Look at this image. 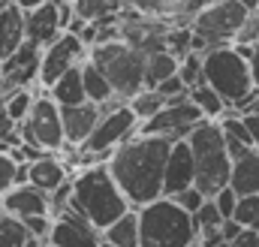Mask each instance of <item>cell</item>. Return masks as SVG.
Segmentation results:
<instances>
[{
  "mask_svg": "<svg viewBox=\"0 0 259 247\" xmlns=\"http://www.w3.org/2000/svg\"><path fill=\"white\" fill-rule=\"evenodd\" d=\"M172 145L175 142H169L163 136L136 133L124 145H118L115 154L109 157V169H112L115 181L121 184V190L127 193L133 208H142L163 196L166 163H169Z\"/></svg>",
  "mask_w": 259,
  "mask_h": 247,
  "instance_id": "cell-1",
  "label": "cell"
},
{
  "mask_svg": "<svg viewBox=\"0 0 259 247\" xmlns=\"http://www.w3.org/2000/svg\"><path fill=\"white\" fill-rule=\"evenodd\" d=\"M69 208L78 211L84 220H91L97 229H106L118 217H124L133 205H130L127 193L121 190V184L115 181L109 163H94L72 175Z\"/></svg>",
  "mask_w": 259,
  "mask_h": 247,
  "instance_id": "cell-2",
  "label": "cell"
},
{
  "mask_svg": "<svg viewBox=\"0 0 259 247\" xmlns=\"http://www.w3.org/2000/svg\"><path fill=\"white\" fill-rule=\"evenodd\" d=\"M190 148H193V160H196V187L205 193V196H214L220 193L223 187L229 184L232 178V154H229V145H226V133L220 121H205L196 127L193 133L187 136Z\"/></svg>",
  "mask_w": 259,
  "mask_h": 247,
  "instance_id": "cell-3",
  "label": "cell"
},
{
  "mask_svg": "<svg viewBox=\"0 0 259 247\" xmlns=\"http://www.w3.org/2000/svg\"><path fill=\"white\" fill-rule=\"evenodd\" d=\"M136 211L142 226V247H187L199 238L193 214L184 211L172 196H160Z\"/></svg>",
  "mask_w": 259,
  "mask_h": 247,
  "instance_id": "cell-4",
  "label": "cell"
},
{
  "mask_svg": "<svg viewBox=\"0 0 259 247\" xmlns=\"http://www.w3.org/2000/svg\"><path fill=\"white\" fill-rule=\"evenodd\" d=\"M88 61L97 63L106 78L112 81L115 94L121 100L136 97L145 85V66H148V55L139 52L136 46H130L127 39H112V43H97L88 49Z\"/></svg>",
  "mask_w": 259,
  "mask_h": 247,
  "instance_id": "cell-5",
  "label": "cell"
},
{
  "mask_svg": "<svg viewBox=\"0 0 259 247\" xmlns=\"http://www.w3.org/2000/svg\"><path fill=\"white\" fill-rule=\"evenodd\" d=\"M202 66H205V81L235 109L256 85L250 75V61L229 43V46H217L208 49L202 55Z\"/></svg>",
  "mask_w": 259,
  "mask_h": 247,
  "instance_id": "cell-6",
  "label": "cell"
},
{
  "mask_svg": "<svg viewBox=\"0 0 259 247\" xmlns=\"http://www.w3.org/2000/svg\"><path fill=\"white\" fill-rule=\"evenodd\" d=\"M139 115L130 109V103H121L109 112H103V118L97 124L94 136L78 148V160L81 166H94V163H109V157L115 154L118 145H124L127 139H133L139 133Z\"/></svg>",
  "mask_w": 259,
  "mask_h": 247,
  "instance_id": "cell-7",
  "label": "cell"
},
{
  "mask_svg": "<svg viewBox=\"0 0 259 247\" xmlns=\"http://www.w3.org/2000/svg\"><path fill=\"white\" fill-rule=\"evenodd\" d=\"M247 6L241 0H211L193 18V52H208L217 46H229L247 18Z\"/></svg>",
  "mask_w": 259,
  "mask_h": 247,
  "instance_id": "cell-8",
  "label": "cell"
},
{
  "mask_svg": "<svg viewBox=\"0 0 259 247\" xmlns=\"http://www.w3.org/2000/svg\"><path fill=\"white\" fill-rule=\"evenodd\" d=\"M18 130H21V139H24L27 145H39V148L49 151V154H61L66 148L61 103H58L49 91L36 94L30 115L18 124Z\"/></svg>",
  "mask_w": 259,
  "mask_h": 247,
  "instance_id": "cell-9",
  "label": "cell"
},
{
  "mask_svg": "<svg viewBox=\"0 0 259 247\" xmlns=\"http://www.w3.org/2000/svg\"><path fill=\"white\" fill-rule=\"evenodd\" d=\"M202 121H205L202 109L196 106L190 97H184V100L166 103V109H163V112H157L154 118L142 121L139 133L163 136V139H169V142H181V139H187V136H190Z\"/></svg>",
  "mask_w": 259,
  "mask_h": 247,
  "instance_id": "cell-10",
  "label": "cell"
},
{
  "mask_svg": "<svg viewBox=\"0 0 259 247\" xmlns=\"http://www.w3.org/2000/svg\"><path fill=\"white\" fill-rule=\"evenodd\" d=\"M88 61V46L78 33L72 30H64L52 46L42 49V63H39V88L49 91L66 69L78 66V63Z\"/></svg>",
  "mask_w": 259,
  "mask_h": 247,
  "instance_id": "cell-11",
  "label": "cell"
},
{
  "mask_svg": "<svg viewBox=\"0 0 259 247\" xmlns=\"http://www.w3.org/2000/svg\"><path fill=\"white\" fill-rule=\"evenodd\" d=\"M39 63H42V46L24 39L6 61L0 63V72H3L0 91L3 94H12V91L39 85Z\"/></svg>",
  "mask_w": 259,
  "mask_h": 247,
  "instance_id": "cell-12",
  "label": "cell"
},
{
  "mask_svg": "<svg viewBox=\"0 0 259 247\" xmlns=\"http://www.w3.org/2000/svg\"><path fill=\"white\" fill-rule=\"evenodd\" d=\"M49 244L52 247H103V229H97L78 211L66 208L64 214L55 217Z\"/></svg>",
  "mask_w": 259,
  "mask_h": 247,
  "instance_id": "cell-13",
  "label": "cell"
},
{
  "mask_svg": "<svg viewBox=\"0 0 259 247\" xmlns=\"http://www.w3.org/2000/svg\"><path fill=\"white\" fill-rule=\"evenodd\" d=\"M64 33V18H61V0H46L36 9L24 12V39L36 46H52Z\"/></svg>",
  "mask_w": 259,
  "mask_h": 247,
  "instance_id": "cell-14",
  "label": "cell"
},
{
  "mask_svg": "<svg viewBox=\"0 0 259 247\" xmlns=\"http://www.w3.org/2000/svg\"><path fill=\"white\" fill-rule=\"evenodd\" d=\"M211 0H127L130 9L157 15L166 24H193V18L208 6Z\"/></svg>",
  "mask_w": 259,
  "mask_h": 247,
  "instance_id": "cell-15",
  "label": "cell"
},
{
  "mask_svg": "<svg viewBox=\"0 0 259 247\" xmlns=\"http://www.w3.org/2000/svg\"><path fill=\"white\" fill-rule=\"evenodd\" d=\"M61 115H64V133H66V148H81L97 124L103 118V109L97 103H78V106H61Z\"/></svg>",
  "mask_w": 259,
  "mask_h": 247,
  "instance_id": "cell-16",
  "label": "cell"
},
{
  "mask_svg": "<svg viewBox=\"0 0 259 247\" xmlns=\"http://www.w3.org/2000/svg\"><path fill=\"white\" fill-rule=\"evenodd\" d=\"M196 184V160H193V148L187 139L172 145L169 163H166V181H163V196H175L181 190Z\"/></svg>",
  "mask_w": 259,
  "mask_h": 247,
  "instance_id": "cell-17",
  "label": "cell"
},
{
  "mask_svg": "<svg viewBox=\"0 0 259 247\" xmlns=\"http://www.w3.org/2000/svg\"><path fill=\"white\" fill-rule=\"evenodd\" d=\"M3 211L12 217H33V214H52V196L46 190L33 184H15L3 199H0ZM55 217V214H52Z\"/></svg>",
  "mask_w": 259,
  "mask_h": 247,
  "instance_id": "cell-18",
  "label": "cell"
},
{
  "mask_svg": "<svg viewBox=\"0 0 259 247\" xmlns=\"http://www.w3.org/2000/svg\"><path fill=\"white\" fill-rule=\"evenodd\" d=\"M69 178V166L61 154H46L39 160L30 163V184L46 190V193H55L58 187H64Z\"/></svg>",
  "mask_w": 259,
  "mask_h": 247,
  "instance_id": "cell-19",
  "label": "cell"
},
{
  "mask_svg": "<svg viewBox=\"0 0 259 247\" xmlns=\"http://www.w3.org/2000/svg\"><path fill=\"white\" fill-rule=\"evenodd\" d=\"M21 43H24V12L15 3H9L6 9H0V63Z\"/></svg>",
  "mask_w": 259,
  "mask_h": 247,
  "instance_id": "cell-20",
  "label": "cell"
},
{
  "mask_svg": "<svg viewBox=\"0 0 259 247\" xmlns=\"http://www.w3.org/2000/svg\"><path fill=\"white\" fill-rule=\"evenodd\" d=\"M229 187L238 196H253V193H259V148H250L244 157H238L232 163Z\"/></svg>",
  "mask_w": 259,
  "mask_h": 247,
  "instance_id": "cell-21",
  "label": "cell"
},
{
  "mask_svg": "<svg viewBox=\"0 0 259 247\" xmlns=\"http://www.w3.org/2000/svg\"><path fill=\"white\" fill-rule=\"evenodd\" d=\"M103 238L112 247H142V226H139V211L130 208L124 217H118L112 226L103 229Z\"/></svg>",
  "mask_w": 259,
  "mask_h": 247,
  "instance_id": "cell-22",
  "label": "cell"
},
{
  "mask_svg": "<svg viewBox=\"0 0 259 247\" xmlns=\"http://www.w3.org/2000/svg\"><path fill=\"white\" fill-rule=\"evenodd\" d=\"M49 94L61 103V106H78V103H88V94H84V75H81V63L66 69L64 75L49 88Z\"/></svg>",
  "mask_w": 259,
  "mask_h": 247,
  "instance_id": "cell-23",
  "label": "cell"
},
{
  "mask_svg": "<svg viewBox=\"0 0 259 247\" xmlns=\"http://www.w3.org/2000/svg\"><path fill=\"white\" fill-rule=\"evenodd\" d=\"M81 75H84V94H88V100H91V103L106 106L109 100H115V97H118V94H115V88H112V81L106 78V72H103L97 63L84 61V63H81Z\"/></svg>",
  "mask_w": 259,
  "mask_h": 247,
  "instance_id": "cell-24",
  "label": "cell"
},
{
  "mask_svg": "<svg viewBox=\"0 0 259 247\" xmlns=\"http://www.w3.org/2000/svg\"><path fill=\"white\" fill-rule=\"evenodd\" d=\"M190 100L202 109V115H205V118H211V121H220V118L232 109V106H229V103H226V100H223L211 85H208V81H199L196 88H190Z\"/></svg>",
  "mask_w": 259,
  "mask_h": 247,
  "instance_id": "cell-25",
  "label": "cell"
},
{
  "mask_svg": "<svg viewBox=\"0 0 259 247\" xmlns=\"http://www.w3.org/2000/svg\"><path fill=\"white\" fill-rule=\"evenodd\" d=\"M178 66H181V58H178V55H172L169 49L148 55V66H145V85H148V88H157L160 81H166L169 75H175V72H178Z\"/></svg>",
  "mask_w": 259,
  "mask_h": 247,
  "instance_id": "cell-26",
  "label": "cell"
},
{
  "mask_svg": "<svg viewBox=\"0 0 259 247\" xmlns=\"http://www.w3.org/2000/svg\"><path fill=\"white\" fill-rule=\"evenodd\" d=\"M72 9L84 21H100V18H115L127 9V0H72Z\"/></svg>",
  "mask_w": 259,
  "mask_h": 247,
  "instance_id": "cell-27",
  "label": "cell"
},
{
  "mask_svg": "<svg viewBox=\"0 0 259 247\" xmlns=\"http://www.w3.org/2000/svg\"><path fill=\"white\" fill-rule=\"evenodd\" d=\"M166 97L157 91V88H142L136 97H130V109L139 115V121H148V118H154L157 112H163L166 109Z\"/></svg>",
  "mask_w": 259,
  "mask_h": 247,
  "instance_id": "cell-28",
  "label": "cell"
},
{
  "mask_svg": "<svg viewBox=\"0 0 259 247\" xmlns=\"http://www.w3.org/2000/svg\"><path fill=\"white\" fill-rule=\"evenodd\" d=\"M33 238V232L27 229V223L21 217H12L3 211L0 217V247H24Z\"/></svg>",
  "mask_w": 259,
  "mask_h": 247,
  "instance_id": "cell-29",
  "label": "cell"
},
{
  "mask_svg": "<svg viewBox=\"0 0 259 247\" xmlns=\"http://www.w3.org/2000/svg\"><path fill=\"white\" fill-rule=\"evenodd\" d=\"M166 49L178 58L193 52V24H169L166 30Z\"/></svg>",
  "mask_w": 259,
  "mask_h": 247,
  "instance_id": "cell-30",
  "label": "cell"
},
{
  "mask_svg": "<svg viewBox=\"0 0 259 247\" xmlns=\"http://www.w3.org/2000/svg\"><path fill=\"white\" fill-rule=\"evenodd\" d=\"M193 223H196V232H208V229H220V226L226 223V217H223V211L217 208V202L208 196L205 205L193 214Z\"/></svg>",
  "mask_w": 259,
  "mask_h": 247,
  "instance_id": "cell-31",
  "label": "cell"
},
{
  "mask_svg": "<svg viewBox=\"0 0 259 247\" xmlns=\"http://www.w3.org/2000/svg\"><path fill=\"white\" fill-rule=\"evenodd\" d=\"M33 100H36V94H33L30 88L12 91V94H6V112H9L15 121L21 124L27 115H30V109H33Z\"/></svg>",
  "mask_w": 259,
  "mask_h": 247,
  "instance_id": "cell-32",
  "label": "cell"
},
{
  "mask_svg": "<svg viewBox=\"0 0 259 247\" xmlns=\"http://www.w3.org/2000/svg\"><path fill=\"white\" fill-rule=\"evenodd\" d=\"M178 75L184 78L187 88H196L199 81H205V66H202V52H190L181 58V66H178Z\"/></svg>",
  "mask_w": 259,
  "mask_h": 247,
  "instance_id": "cell-33",
  "label": "cell"
},
{
  "mask_svg": "<svg viewBox=\"0 0 259 247\" xmlns=\"http://www.w3.org/2000/svg\"><path fill=\"white\" fill-rule=\"evenodd\" d=\"M18 160L9 154V151H0V199L18 184Z\"/></svg>",
  "mask_w": 259,
  "mask_h": 247,
  "instance_id": "cell-34",
  "label": "cell"
},
{
  "mask_svg": "<svg viewBox=\"0 0 259 247\" xmlns=\"http://www.w3.org/2000/svg\"><path fill=\"white\" fill-rule=\"evenodd\" d=\"M259 214V193L253 196H238V208H235V220L241 223V226H253V220H256Z\"/></svg>",
  "mask_w": 259,
  "mask_h": 247,
  "instance_id": "cell-35",
  "label": "cell"
},
{
  "mask_svg": "<svg viewBox=\"0 0 259 247\" xmlns=\"http://www.w3.org/2000/svg\"><path fill=\"white\" fill-rule=\"evenodd\" d=\"M232 43H238V46H256L259 43V12H250L241 21V27H238V33H235Z\"/></svg>",
  "mask_w": 259,
  "mask_h": 247,
  "instance_id": "cell-36",
  "label": "cell"
},
{
  "mask_svg": "<svg viewBox=\"0 0 259 247\" xmlns=\"http://www.w3.org/2000/svg\"><path fill=\"white\" fill-rule=\"evenodd\" d=\"M157 91H160V94H163V97H166L169 103H175V100H184V97H190V88L184 85V78H181L178 72H175V75H169L166 81H160V85H157Z\"/></svg>",
  "mask_w": 259,
  "mask_h": 247,
  "instance_id": "cell-37",
  "label": "cell"
},
{
  "mask_svg": "<svg viewBox=\"0 0 259 247\" xmlns=\"http://www.w3.org/2000/svg\"><path fill=\"white\" fill-rule=\"evenodd\" d=\"M172 199H175V202H178V205H181L184 211L196 214V211H199V208L205 205V199H208V196H205V193H202V190H199V187L193 184V187H187V190H181V193H175Z\"/></svg>",
  "mask_w": 259,
  "mask_h": 247,
  "instance_id": "cell-38",
  "label": "cell"
},
{
  "mask_svg": "<svg viewBox=\"0 0 259 247\" xmlns=\"http://www.w3.org/2000/svg\"><path fill=\"white\" fill-rule=\"evenodd\" d=\"M211 199L217 202V208L223 211V217H226V220H229V217H235V208H238V193H235L229 184L223 187L220 193H214Z\"/></svg>",
  "mask_w": 259,
  "mask_h": 247,
  "instance_id": "cell-39",
  "label": "cell"
},
{
  "mask_svg": "<svg viewBox=\"0 0 259 247\" xmlns=\"http://www.w3.org/2000/svg\"><path fill=\"white\" fill-rule=\"evenodd\" d=\"M235 112H238V115H256L259 112V85L244 97V100H241V103H238V106H235Z\"/></svg>",
  "mask_w": 259,
  "mask_h": 247,
  "instance_id": "cell-40",
  "label": "cell"
},
{
  "mask_svg": "<svg viewBox=\"0 0 259 247\" xmlns=\"http://www.w3.org/2000/svg\"><path fill=\"white\" fill-rule=\"evenodd\" d=\"M244 229H247V226H241V223H238L235 217H229V220L223 223V235H226V241H229V244H232V241H235V238H238V235H241Z\"/></svg>",
  "mask_w": 259,
  "mask_h": 247,
  "instance_id": "cell-41",
  "label": "cell"
},
{
  "mask_svg": "<svg viewBox=\"0 0 259 247\" xmlns=\"http://www.w3.org/2000/svg\"><path fill=\"white\" fill-rule=\"evenodd\" d=\"M232 244L235 247H259V229H244Z\"/></svg>",
  "mask_w": 259,
  "mask_h": 247,
  "instance_id": "cell-42",
  "label": "cell"
},
{
  "mask_svg": "<svg viewBox=\"0 0 259 247\" xmlns=\"http://www.w3.org/2000/svg\"><path fill=\"white\" fill-rule=\"evenodd\" d=\"M244 121L250 127V136H253V148H259V112L256 115H244Z\"/></svg>",
  "mask_w": 259,
  "mask_h": 247,
  "instance_id": "cell-43",
  "label": "cell"
},
{
  "mask_svg": "<svg viewBox=\"0 0 259 247\" xmlns=\"http://www.w3.org/2000/svg\"><path fill=\"white\" fill-rule=\"evenodd\" d=\"M12 3H15L21 12H27V9H36V6H42L46 0H12Z\"/></svg>",
  "mask_w": 259,
  "mask_h": 247,
  "instance_id": "cell-44",
  "label": "cell"
},
{
  "mask_svg": "<svg viewBox=\"0 0 259 247\" xmlns=\"http://www.w3.org/2000/svg\"><path fill=\"white\" fill-rule=\"evenodd\" d=\"M250 75H253V85H259V52L253 49V58H250Z\"/></svg>",
  "mask_w": 259,
  "mask_h": 247,
  "instance_id": "cell-45",
  "label": "cell"
},
{
  "mask_svg": "<svg viewBox=\"0 0 259 247\" xmlns=\"http://www.w3.org/2000/svg\"><path fill=\"white\" fill-rule=\"evenodd\" d=\"M24 247H49V241H46V238H36V235H33V238H30V241H27Z\"/></svg>",
  "mask_w": 259,
  "mask_h": 247,
  "instance_id": "cell-46",
  "label": "cell"
},
{
  "mask_svg": "<svg viewBox=\"0 0 259 247\" xmlns=\"http://www.w3.org/2000/svg\"><path fill=\"white\" fill-rule=\"evenodd\" d=\"M247 6V12H259V0H241Z\"/></svg>",
  "mask_w": 259,
  "mask_h": 247,
  "instance_id": "cell-47",
  "label": "cell"
},
{
  "mask_svg": "<svg viewBox=\"0 0 259 247\" xmlns=\"http://www.w3.org/2000/svg\"><path fill=\"white\" fill-rule=\"evenodd\" d=\"M3 109H6V94L0 91V112H3Z\"/></svg>",
  "mask_w": 259,
  "mask_h": 247,
  "instance_id": "cell-48",
  "label": "cell"
},
{
  "mask_svg": "<svg viewBox=\"0 0 259 247\" xmlns=\"http://www.w3.org/2000/svg\"><path fill=\"white\" fill-rule=\"evenodd\" d=\"M187 247H205V244H202V241H199V238H196V241H190V244H187Z\"/></svg>",
  "mask_w": 259,
  "mask_h": 247,
  "instance_id": "cell-49",
  "label": "cell"
},
{
  "mask_svg": "<svg viewBox=\"0 0 259 247\" xmlns=\"http://www.w3.org/2000/svg\"><path fill=\"white\" fill-rule=\"evenodd\" d=\"M247 229H259V214H256V220H253V226H247Z\"/></svg>",
  "mask_w": 259,
  "mask_h": 247,
  "instance_id": "cell-50",
  "label": "cell"
},
{
  "mask_svg": "<svg viewBox=\"0 0 259 247\" xmlns=\"http://www.w3.org/2000/svg\"><path fill=\"white\" fill-rule=\"evenodd\" d=\"M9 3H12V0H0V9H6V6H9Z\"/></svg>",
  "mask_w": 259,
  "mask_h": 247,
  "instance_id": "cell-51",
  "label": "cell"
},
{
  "mask_svg": "<svg viewBox=\"0 0 259 247\" xmlns=\"http://www.w3.org/2000/svg\"><path fill=\"white\" fill-rule=\"evenodd\" d=\"M220 247H235V244H229V241H226V244H220Z\"/></svg>",
  "mask_w": 259,
  "mask_h": 247,
  "instance_id": "cell-52",
  "label": "cell"
},
{
  "mask_svg": "<svg viewBox=\"0 0 259 247\" xmlns=\"http://www.w3.org/2000/svg\"><path fill=\"white\" fill-rule=\"evenodd\" d=\"M0 217H3V205H0Z\"/></svg>",
  "mask_w": 259,
  "mask_h": 247,
  "instance_id": "cell-53",
  "label": "cell"
},
{
  "mask_svg": "<svg viewBox=\"0 0 259 247\" xmlns=\"http://www.w3.org/2000/svg\"><path fill=\"white\" fill-rule=\"evenodd\" d=\"M0 78H3V72H0Z\"/></svg>",
  "mask_w": 259,
  "mask_h": 247,
  "instance_id": "cell-54",
  "label": "cell"
},
{
  "mask_svg": "<svg viewBox=\"0 0 259 247\" xmlns=\"http://www.w3.org/2000/svg\"><path fill=\"white\" fill-rule=\"evenodd\" d=\"M49 247H52V244H49Z\"/></svg>",
  "mask_w": 259,
  "mask_h": 247,
  "instance_id": "cell-55",
  "label": "cell"
}]
</instances>
